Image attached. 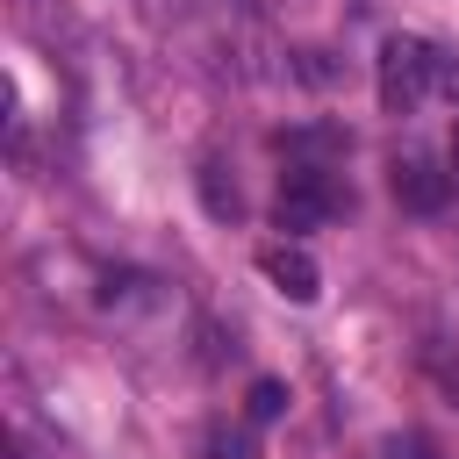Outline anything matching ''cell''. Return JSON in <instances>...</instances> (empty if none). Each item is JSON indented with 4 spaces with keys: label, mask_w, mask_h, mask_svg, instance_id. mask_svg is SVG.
Returning a JSON list of instances; mask_svg holds the SVG:
<instances>
[{
    "label": "cell",
    "mask_w": 459,
    "mask_h": 459,
    "mask_svg": "<svg viewBox=\"0 0 459 459\" xmlns=\"http://www.w3.org/2000/svg\"><path fill=\"white\" fill-rule=\"evenodd\" d=\"M373 86H380V108H387V115H416L423 93L437 86V50H430L423 36H387Z\"/></svg>",
    "instance_id": "cell-1"
},
{
    "label": "cell",
    "mask_w": 459,
    "mask_h": 459,
    "mask_svg": "<svg viewBox=\"0 0 459 459\" xmlns=\"http://www.w3.org/2000/svg\"><path fill=\"white\" fill-rule=\"evenodd\" d=\"M337 208H344V194H337L330 165H301V158H287L280 194H273V222H280L287 237H301V230H323Z\"/></svg>",
    "instance_id": "cell-2"
},
{
    "label": "cell",
    "mask_w": 459,
    "mask_h": 459,
    "mask_svg": "<svg viewBox=\"0 0 459 459\" xmlns=\"http://www.w3.org/2000/svg\"><path fill=\"white\" fill-rule=\"evenodd\" d=\"M258 273H265L273 294H287V301H316V294H323V273H316V258H308L294 237L258 244Z\"/></svg>",
    "instance_id": "cell-3"
},
{
    "label": "cell",
    "mask_w": 459,
    "mask_h": 459,
    "mask_svg": "<svg viewBox=\"0 0 459 459\" xmlns=\"http://www.w3.org/2000/svg\"><path fill=\"white\" fill-rule=\"evenodd\" d=\"M445 194H452V179H445L430 158H394V201H402V208L437 215V208H445Z\"/></svg>",
    "instance_id": "cell-4"
},
{
    "label": "cell",
    "mask_w": 459,
    "mask_h": 459,
    "mask_svg": "<svg viewBox=\"0 0 459 459\" xmlns=\"http://www.w3.org/2000/svg\"><path fill=\"white\" fill-rule=\"evenodd\" d=\"M337 151H344V129H330V122H323V129H294V136H287V158H301V165H330Z\"/></svg>",
    "instance_id": "cell-5"
},
{
    "label": "cell",
    "mask_w": 459,
    "mask_h": 459,
    "mask_svg": "<svg viewBox=\"0 0 459 459\" xmlns=\"http://www.w3.org/2000/svg\"><path fill=\"white\" fill-rule=\"evenodd\" d=\"M194 179H201V201H208V215H215V222H237V208H244V201H237V179H222V165H201Z\"/></svg>",
    "instance_id": "cell-6"
},
{
    "label": "cell",
    "mask_w": 459,
    "mask_h": 459,
    "mask_svg": "<svg viewBox=\"0 0 459 459\" xmlns=\"http://www.w3.org/2000/svg\"><path fill=\"white\" fill-rule=\"evenodd\" d=\"M244 416H251V423H273V416H287V387H280V380H251V394H244Z\"/></svg>",
    "instance_id": "cell-7"
},
{
    "label": "cell",
    "mask_w": 459,
    "mask_h": 459,
    "mask_svg": "<svg viewBox=\"0 0 459 459\" xmlns=\"http://www.w3.org/2000/svg\"><path fill=\"white\" fill-rule=\"evenodd\" d=\"M208 459H258V445H251L244 423H215L208 430Z\"/></svg>",
    "instance_id": "cell-8"
},
{
    "label": "cell",
    "mask_w": 459,
    "mask_h": 459,
    "mask_svg": "<svg viewBox=\"0 0 459 459\" xmlns=\"http://www.w3.org/2000/svg\"><path fill=\"white\" fill-rule=\"evenodd\" d=\"M437 86L459 100V50H437Z\"/></svg>",
    "instance_id": "cell-9"
},
{
    "label": "cell",
    "mask_w": 459,
    "mask_h": 459,
    "mask_svg": "<svg viewBox=\"0 0 459 459\" xmlns=\"http://www.w3.org/2000/svg\"><path fill=\"white\" fill-rule=\"evenodd\" d=\"M387 459H430V445H423V437H394V445H387Z\"/></svg>",
    "instance_id": "cell-10"
},
{
    "label": "cell",
    "mask_w": 459,
    "mask_h": 459,
    "mask_svg": "<svg viewBox=\"0 0 459 459\" xmlns=\"http://www.w3.org/2000/svg\"><path fill=\"white\" fill-rule=\"evenodd\" d=\"M452 172H459V122H452Z\"/></svg>",
    "instance_id": "cell-11"
}]
</instances>
